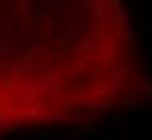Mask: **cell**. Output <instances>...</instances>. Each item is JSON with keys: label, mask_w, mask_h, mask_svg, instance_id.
Wrapping results in <instances>:
<instances>
[{"label": "cell", "mask_w": 152, "mask_h": 140, "mask_svg": "<svg viewBox=\"0 0 152 140\" xmlns=\"http://www.w3.org/2000/svg\"><path fill=\"white\" fill-rule=\"evenodd\" d=\"M147 94L123 0H0V140L87 123Z\"/></svg>", "instance_id": "cell-1"}]
</instances>
